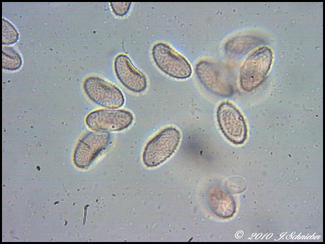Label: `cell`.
<instances>
[{"label":"cell","instance_id":"4fadbf2b","mask_svg":"<svg viewBox=\"0 0 325 244\" xmlns=\"http://www.w3.org/2000/svg\"><path fill=\"white\" fill-rule=\"evenodd\" d=\"M131 2H110V6L113 12L117 16H123L129 10Z\"/></svg>","mask_w":325,"mask_h":244},{"label":"cell","instance_id":"6da1fadb","mask_svg":"<svg viewBox=\"0 0 325 244\" xmlns=\"http://www.w3.org/2000/svg\"><path fill=\"white\" fill-rule=\"evenodd\" d=\"M181 140V134L177 128L169 126L162 129L145 144L143 163L148 168L160 166L175 152Z\"/></svg>","mask_w":325,"mask_h":244},{"label":"cell","instance_id":"52a82bcc","mask_svg":"<svg viewBox=\"0 0 325 244\" xmlns=\"http://www.w3.org/2000/svg\"><path fill=\"white\" fill-rule=\"evenodd\" d=\"M110 138L107 132H90L81 138L74 150L73 162L78 168L85 169L92 164L107 147Z\"/></svg>","mask_w":325,"mask_h":244},{"label":"cell","instance_id":"5b68a950","mask_svg":"<svg viewBox=\"0 0 325 244\" xmlns=\"http://www.w3.org/2000/svg\"><path fill=\"white\" fill-rule=\"evenodd\" d=\"M83 88L89 99L100 106L116 109L124 104L125 98L121 90L100 76H88L83 82Z\"/></svg>","mask_w":325,"mask_h":244},{"label":"cell","instance_id":"3957f363","mask_svg":"<svg viewBox=\"0 0 325 244\" xmlns=\"http://www.w3.org/2000/svg\"><path fill=\"white\" fill-rule=\"evenodd\" d=\"M151 56L157 67L167 76L180 80L191 76L192 68L189 61L169 44L162 42L155 44Z\"/></svg>","mask_w":325,"mask_h":244},{"label":"cell","instance_id":"8992f818","mask_svg":"<svg viewBox=\"0 0 325 244\" xmlns=\"http://www.w3.org/2000/svg\"><path fill=\"white\" fill-rule=\"evenodd\" d=\"M133 119V114L128 110L102 108L89 113L85 123L94 131L119 132L128 128Z\"/></svg>","mask_w":325,"mask_h":244},{"label":"cell","instance_id":"8fae6325","mask_svg":"<svg viewBox=\"0 0 325 244\" xmlns=\"http://www.w3.org/2000/svg\"><path fill=\"white\" fill-rule=\"evenodd\" d=\"M23 64L20 54L14 48L2 46V68L9 71H16L20 68Z\"/></svg>","mask_w":325,"mask_h":244},{"label":"cell","instance_id":"7c38bea8","mask_svg":"<svg viewBox=\"0 0 325 244\" xmlns=\"http://www.w3.org/2000/svg\"><path fill=\"white\" fill-rule=\"evenodd\" d=\"M19 33L16 27L5 18H2V44L9 46L16 43Z\"/></svg>","mask_w":325,"mask_h":244},{"label":"cell","instance_id":"9c48e42d","mask_svg":"<svg viewBox=\"0 0 325 244\" xmlns=\"http://www.w3.org/2000/svg\"><path fill=\"white\" fill-rule=\"evenodd\" d=\"M215 66L206 61H201L196 66L197 76L208 90L219 94H224L225 81Z\"/></svg>","mask_w":325,"mask_h":244},{"label":"cell","instance_id":"30bf717a","mask_svg":"<svg viewBox=\"0 0 325 244\" xmlns=\"http://www.w3.org/2000/svg\"><path fill=\"white\" fill-rule=\"evenodd\" d=\"M209 204L212 212L222 218L232 217L236 211V204L233 196L224 190L216 188L211 192Z\"/></svg>","mask_w":325,"mask_h":244},{"label":"cell","instance_id":"ba28073f","mask_svg":"<svg viewBox=\"0 0 325 244\" xmlns=\"http://www.w3.org/2000/svg\"><path fill=\"white\" fill-rule=\"evenodd\" d=\"M114 68L118 80L128 90L139 93L146 88L145 76L135 67L126 54H120L115 57Z\"/></svg>","mask_w":325,"mask_h":244},{"label":"cell","instance_id":"277c9868","mask_svg":"<svg viewBox=\"0 0 325 244\" xmlns=\"http://www.w3.org/2000/svg\"><path fill=\"white\" fill-rule=\"evenodd\" d=\"M217 120L225 138L235 144H243L247 137L246 120L240 110L229 101L222 102L216 112Z\"/></svg>","mask_w":325,"mask_h":244},{"label":"cell","instance_id":"7a4b0ae2","mask_svg":"<svg viewBox=\"0 0 325 244\" xmlns=\"http://www.w3.org/2000/svg\"><path fill=\"white\" fill-rule=\"evenodd\" d=\"M272 60V52L268 47H261L252 52L240 68L239 82L241 88L250 92L257 87L265 78Z\"/></svg>","mask_w":325,"mask_h":244}]
</instances>
